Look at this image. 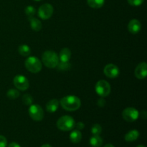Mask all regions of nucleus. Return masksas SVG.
Returning <instances> with one entry per match:
<instances>
[{"mask_svg": "<svg viewBox=\"0 0 147 147\" xmlns=\"http://www.w3.org/2000/svg\"><path fill=\"white\" fill-rule=\"evenodd\" d=\"M70 142L74 144H78L81 141L82 134L79 130H74L70 134Z\"/></svg>", "mask_w": 147, "mask_h": 147, "instance_id": "16", "label": "nucleus"}, {"mask_svg": "<svg viewBox=\"0 0 147 147\" xmlns=\"http://www.w3.org/2000/svg\"><path fill=\"white\" fill-rule=\"evenodd\" d=\"M53 14V7L50 4H44L38 9V15L42 20H48Z\"/></svg>", "mask_w": 147, "mask_h": 147, "instance_id": "9", "label": "nucleus"}, {"mask_svg": "<svg viewBox=\"0 0 147 147\" xmlns=\"http://www.w3.org/2000/svg\"><path fill=\"white\" fill-rule=\"evenodd\" d=\"M8 147H21L19 144L16 143V142H11L8 145Z\"/></svg>", "mask_w": 147, "mask_h": 147, "instance_id": "29", "label": "nucleus"}, {"mask_svg": "<svg viewBox=\"0 0 147 147\" xmlns=\"http://www.w3.org/2000/svg\"><path fill=\"white\" fill-rule=\"evenodd\" d=\"M41 147H52V146H50V144H44V145H42Z\"/></svg>", "mask_w": 147, "mask_h": 147, "instance_id": "31", "label": "nucleus"}, {"mask_svg": "<svg viewBox=\"0 0 147 147\" xmlns=\"http://www.w3.org/2000/svg\"><path fill=\"white\" fill-rule=\"evenodd\" d=\"M30 27L34 31H40L42 29V23L38 19L34 18V17H30Z\"/></svg>", "mask_w": 147, "mask_h": 147, "instance_id": "17", "label": "nucleus"}, {"mask_svg": "<svg viewBox=\"0 0 147 147\" xmlns=\"http://www.w3.org/2000/svg\"><path fill=\"white\" fill-rule=\"evenodd\" d=\"M62 107L68 111H74L80 107L81 102L76 96H67L63 97L60 101Z\"/></svg>", "mask_w": 147, "mask_h": 147, "instance_id": "1", "label": "nucleus"}, {"mask_svg": "<svg viewBox=\"0 0 147 147\" xmlns=\"http://www.w3.org/2000/svg\"><path fill=\"white\" fill-rule=\"evenodd\" d=\"M103 147H114V146L113 144H108L105 145Z\"/></svg>", "mask_w": 147, "mask_h": 147, "instance_id": "30", "label": "nucleus"}, {"mask_svg": "<svg viewBox=\"0 0 147 147\" xmlns=\"http://www.w3.org/2000/svg\"><path fill=\"white\" fill-rule=\"evenodd\" d=\"M76 126V122L73 117L70 116H63L57 121V126L60 130L63 131H71Z\"/></svg>", "mask_w": 147, "mask_h": 147, "instance_id": "3", "label": "nucleus"}, {"mask_svg": "<svg viewBox=\"0 0 147 147\" xmlns=\"http://www.w3.org/2000/svg\"><path fill=\"white\" fill-rule=\"evenodd\" d=\"M22 101L25 105H31L32 104L33 98L30 94H24L22 97Z\"/></svg>", "mask_w": 147, "mask_h": 147, "instance_id": "23", "label": "nucleus"}, {"mask_svg": "<svg viewBox=\"0 0 147 147\" xmlns=\"http://www.w3.org/2000/svg\"><path fill=\"white\" fill-rule=\"evenodd\" d=\"M19 53H20L21 55L24 56V57H27V56H29L31 53V49L27 45H21L18 48Z\"/></svg>", "mask_w": 147, "mask_h": 147, "instance_id": "20", "label": "nucleus"}, {"mask_svg": "<svg viewBox=\"0 0 147 147\" xmlns=\"http://www.w3.org/2000/svg\"><path fill=\"white\" fill-rule=\"evenodd\" d=\"M25 67L27 70L32 73H37L42 70V64L37 57L34 56H30L25 60Z\"/></svg>", "mask_w": 147, "mask_h": 147, "instance_id": "4", "label": "nucleus"}, {"mask_svg": "<svg viewBox=\"0 0 147 147\" xmlns=\"http://www.w3.org/2000/svg\"><path fill=\"white\" fill-rule=\"evenodd\" d=\"M29 113L32 119L36 121H40L44 117V112L40 105L31 104L29 108Z\"/></svg>", "mask_w": 147, "mask_h": 147, "instance_id": "6", "label": "nucleus"}, {"mask_svg": "<svg viewBox=\"0 0 147 147\" xmlns=\"http://www.w3.org/2000/svg\"><path fill=\"white\" fill-rule=\"evenodd\" d=\"M144 1V0H128V2L130 5L137 7V6H140L141 4H143Z\"/></svg>", "mask_w": 147, "mask_h": 147, "instance_id": "26", "label": "nucleus"}, {"mask_svg": "<svg viewBox=\"0 0 147 147\" xmlns=\"http://www.w3.org/2000/svg\"><path fill=\"white\" fill-rule=\"evenodd\" d=\"M36 12V9L32 6H27L25 8V13L29 17H32Z\"/></svg>", "mask_w": 147, "mask_h": 147, "instance_id": "24", "label": "nucleus"}, {"mask_svg": "<svg viewBox=\"0 0 147 147\" xmlns=\"http://www.w3.org/2000/svg\"><path fill=\"white\" fill-rule=\"evenodd\" d=\"M85 127V124L83 122H78V123L76 124V128L78 129V130H81L83 128Z\"/></svg>", "mask_w": 147, "mask_h": 147, "instance_id": "28", "label": "nucleus"}, {"mask_svg": "<svg viewBox=\"0 0 147 147\" xmlns=\"http://www.w3.org/2000/svg\"><path fill=\"white\" fill-rule=\"evenodd\" d=\"M89 7L93 9H99L103 6L105 0H87Z\"/></svg>", "mask_w": 147, "mask_h": 147, "instance_id": "19", "label": "nucleus"}, {"mask_svg": "<svg viewBox=\"0 0 147 147\" xmlns=\"http://www.w3.org/2000/svg\"><path fill=\"white\" fill-rule=\"evenodd\" d=\"M141 29H142V24L139 20L136 19L131 20L128 24V30L131 34H137L138 32H139Z\"/></svg>", "mask_w": 147, "mask_h": 147, "instance_id": "12", "label": "nucleus"}, {"mask_svg": "<svg viewBox=\"0 0 147 147\" xmlns=\"http://www.w3.org/2000/svg\"><path fill=\"white\" fill-rule=\"evenodd\" d=\"M90 144L93 147H100L103 144V139L99 135H93L90 139Z\"/></svg>", "mask_w": 147, "mask_h": 147, "instance_id": "18", "label": "nucleus"}, {"mask_svg": "<svg viewBox=\"0 0 147 147\" xmlns=\"http://www.w3.org/2000/svg\"><path fill=\"white\" fill-rule=\"evenodd\" d=\"M58 57L60 62H63V63L68 62L71 57V51L70 49L67 48V47L62 49Z\"/></svg>", "mask_w": 147, "mask_h": 147, "instance_id": "13", "label": "nucleus"}, {"mask_svg": "<svg viewBox=\"0 0 147 147\" xmlns=\"http://www.w3.org/2000/svg\"><path fill=\"white\" fill-rule=\"evenodd\" d=\"M59 107V101L57 99H52L47 102L46 105V109L49 113H54Z\"/></svg>", "mask_w": 147, "mask_h": 147, "instance_id": "14", "label": "nucleus"}, {"mask_svg": "<svg viewBox=\"0 0 147 147\" xmlns=\"http://www.w3.org/2000/svg\"><path fill=\"white\" fill-rule=\"evenodd\" d=\"M7 140L4 136L0 135V147H7Z\"/></svg>", "mask_w": 147, "mask_h": 147, "instance_id": "27", "label": "nucleus"}, {"mask_svg": "<svg viewBox=\"0 0 147 147\" xmlns=\"http://www.w3.org/2000/svg\"><path fill=\"white\" fill-rule=\"evenodd\" d=\"M139 113L135 108L128 107L126 108L122 112V117L125 121L128 122L135 121L138 119Z\"/></svg>", "mask_w": 147, "mask_h": 147, "instance_id": "7", "label": "nucleus"}, {"mask_svg": "<svg viewBox=\"0 0 147 147\" xmlns=\"http://www.w3.org/2000/svg\"><path fill=\"white\" fill-rule=\"evenodd\" d=\"M20 91L16 90V89H10V90H9L7 93V97H8L9 98L11 99V100L17 98L20 96Z\"/></svg>", "mask_w": 147, "mask_h": 147, "instance_id": "21", "label": "nucleus"}, {"mask_svg": "<svg viewBox=\"0 0 147 147\" xmlns=\"http://www.w3.org/2000/svg\"><path fill=\"white\" fill-rule=\"evenodd\" d=\"M34 1H41V0H34Z\"/></svg>", "mask_w": 147, "mask_h": 147, "instance_id": "33", "label": "nucleus"}, {"mask_svg": "<svg viewBox=\"0 0 147 147\" xmlns=\"http://www.w3.org/2000/svg\"><path fill=\"white\" fill-rule=\"evenodd\" d=\"M103 72H104L105 76L109 78H115L118 77L119 75V67L116 65L111 64V63L105 66Z\"/></svg>", "mask_w": 147, "mask_h": 147, "instance_id": "10", "label": "nucleus"}, {"mask_svg": "<svg viewBox=\"0 0 147 147\" xmlns=\"http://www.w3.org/2000/svg\"><path fill=\"white\" fill-rule=\"evenodd\" d=\"M135 76L139 80H143L147 75V64L145 62L141 63L136 66L134 71Z\"/></svg>", "mask_w": 147, "mask_h": 147, "instance_id": "11", "label": "nucleus"}, {"mask_svg": "<svg viewBox=\"0 0 147 147\" xmlns=\"http://www.w3.org/2000/svg\"><path fill=\"white\" fill-rule=\"evenodd\" d=\"M42 62L48 68H55L57 66L60 60L57 53L52 50H47L42 55Z\"/></svg>", "mask_w": 147, "mask_h": 147, "instance_id": "2", "label": "nucleus"}, {"mask_svg": "<svg viewBox=\"0 0 147 147\" xmlns=\"http://www.w3.org/2000/svg\"><path fill=\"white\" fill-rule=\"evenodd\" d=\"M139 136V132L137 130H131L128 132L124 136V139L126 142H132L137 140Z\"/></svg>", "mask_w": 147, "mask_h": 147, "instance_id": "15", "label": "nucleus"}, {"mask_svg": "<svg viewBox=\"0 0 147 147\" xmlns=\"http://www.w3.org/2000/svg\"><path fill=\"white\" fill-rule=\"evenodd\" d=\"M57 66H58L59 70H68V69L70 67V65L68 62H66V63H63V62H59Z\"/></svg>", "mask_w": 147, "mask_h": 147, "instance_id": "25", "label": "nucleus"}, {"mask_svg": "<svg viewBox=\"0 0 147 147\" xmlns=\"http://www.w3.org/2000/svg\"><path fill=\"white\" fill-rule=\"evenodd\" d=\"M96 91L101 98H105L111 93V86L106 80H101L97 82L96 85Z\"/></svg>", "mask_w": 147, "mask_h": 147, "instance_id": "5", "label": "nucleus"}, {"mask_svg": "<svg viewBox=\"0 0 147 147\" xmlns=\"http://www.w3.org/2000/svg\"><path fill=\"white\" fill-rule=\"evenodd\" d=\"M13 83H14V86L17 88L18 90H27L29 88V81L27 80V78L24 76H22V75H17L14 78V80H13Z\"/></svg>", "mask_w": 147, "mask_h": 147, "instance_id": "8", "label": "nucleus"}, {"mask_svg": "<svg viewBox=\"0 0 147 147\" xmlns=\"http://www.w3.org/2000/svg\"><path fill=\"white\" fill-rule=\"evenodd\" d=\"M136 147H146V146H144V145H139V146H137Z\"/></svg>", "mask_w": 147, "mask_h": 147, "instance_id": "32", "label": "nucleus"}, {"mask_svg": "<svg viewBox=\"0 0 147 147\" xmlns=\"http://www.w3.org/2000/svg\"><path fill=\"white\" fill-rule=\"evenodd\" d=\"M102 132V127L100 124H96L93 125L91 128V133L93 135H99Z\"/></svg>", "mask_w": 147, "mask_h": 147, "instance_id": "22", "label": "nucleus"}]
</instances>
